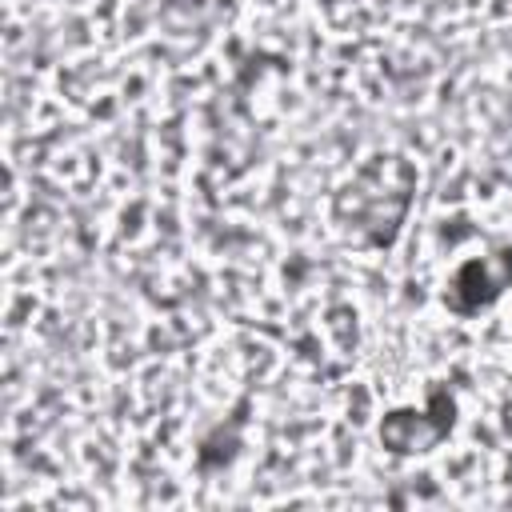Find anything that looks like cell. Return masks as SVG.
Instances as JSON below:
<instances>
[{"mask_svg":"<svg viewBox=\"0 0 512 512\" xmlns=\"http://www.w3.org/2000/svg\"><path fill=\"white\" fill-rule=\"evenodd\" d=\"M416 172L404 156H376L340 196H336V220L344 232H352L360 244H392L400 232V220L412 200Z\"/></svg>","mask_w":512,"mask_h":512,"instance_id":"6da1fadb","label":"cell"},{"mask_svg":"<svg viewBox=\"0 0 512 512\" xmlns=\"http://www.w3.org/2000/svg\"><path fill=\"white\" fill-rule=\"evenodd\" d=\"M512 288V248H496L488 256L464 260L444 288V308L456 316H476L480 308H492Z\"/></svg>","mask_w":512,"mask_h":512,"instance_id":"3957f363","label":"cell"},{"mask_svg":"<svg viewBox=\"0 0 512 512\" xmlns=\"http://www.w3.org/2000/svg\"><path fill=\"white\" fill-rule=\"evenodd\" d=\"M456 424V404L444 388H432L428 408H392L380 420V444L396 456H420L432 452Z\"/></svg>","mask_w":512,"mask_h":512,"instance_id":"7a4b0ae2","label":"cell"}]
</instances>
